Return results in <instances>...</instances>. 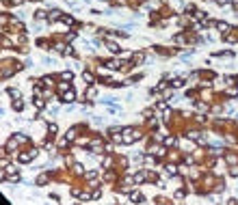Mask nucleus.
I'll list each match as a JSON object with an SVG mask.
<instances>
[{
	"label": "nucleus",
	"instance_id": "f257e3e1",
	"mask_svg": "<svg viewBox=\"0 0 238 205\" xmlns=\"http://www.w3.org/2000/svg\"><path fill=\"white\" fill-rule=\"evenodd\" d=\"M121 136H123V142H128V145H130V142H132V138H134V132H132V127H126Z\"/></svg>",
	"mask_w": 238,
	"mask_h": 205
},
{
	"label": "nucleus",
	"instance_id": "f03ea898",
	"mask_svg": "<svg viewBox=\"0 0 238 205\" xmlns=\"http://www.w3.org/2000/svg\"><path fill=\"white\" fill-rule=\"evenodd\" d=\"M58 17H63V13H61L58 9H54V11H50V13H48V20L50 22H56Z\"/></svg>",
	"mask_w": 238,
	"mask_h": 205
},
{
	"label": "nucleus",
	"instance_id": "7ed1b4c3",
	"mask_svg": "<svg viewBox=\"0 0 238 205\" xmlns=\"http://www.w3.org/2000/svg\"><path fill=\"white\" fill-rule=\"evenodd\" d=\"M74 97H76V95H74V91H72V89L63 91V102H74Z\"/></svg>",
	"mask_w": 238,
	"mask_h": 205
},
{
	"label": "nucleus",
	"instance_id": "20e7f679",
	"mask_svg": "<svg viewBox=\"0 0 238 205\" xmlns=\"http://www.w3.org/2000/svg\"><path fill=\"white\" fill-rule=\"evenodd\" d=\"M147 179V173H136V177H134V184H143V181H145Z\"/></svg>",
	"mask_w": 238,
	"mask_h": 205
},
{
	"label": "nucleus",
	"instance_id": "39448f33",
	"mask_svg": "<svg viewBox=\"0 0 238 205\" xmlns=\"http://www.w3.org/2000/svg\"><path fill=\"white\" fill-rule=\"evenodd\" d=\"M15 173H17V166H15V164H11V166H7V168H5V175H15Z\"/></svg>",
	"mask_w": 238,
	"mask_h": 205
},
{
	"label": "nucleus",
	"instance_id": "423d86ee",
	"mask_svg": "<svg viewBox=\"0 0 238 205\" xmlns=\"http://www.w3.org/2000/svg\"><path fill=\"white\" fill-rule=\"evenodd\" d=\"M72 78H74L72 71H61V80H63V82H69Z\"/></svg>",
	"mask_w": 238,
	"mask_h": 205
},
{
	"label": "nucleus",
	"instance_id": "0eeeda50",
	"mask_svg": "<svg viewBox=\"0 0 238 205\" xmlns=\"http://www.w3.org/2000/svg\"><path fill=\"white\" fill-rule=\"evenodd\" d=\"M106 45H108V50H111V52L121 54V50H119V45H117V43H113V41H111V43H106Z\"/></svg>",
	"mask_w": 238,
	"mask_h": 205
},
{
	"label": "nucleus",
	"instance_id": "6e6552de",
	"mask_svg": "<svg viewBox=\"0 0 238 205\" xmlns=\"http://www.w3.org/2000/svg\"><path fill=\"white\" fill-rule=\"evenodd\" d=\"M167 173H169V175H178V166L175 164H167Z\"/></svg>",
	"mask_w": 238,
	"mask_h": 205
},
{
	"label": "nucleus",
	"instance_id": "1a4fd4ad",
	"mask_svg": "<svg viewBox=\"0 0 238 205\" xmlns=\"http://www.w3.org/2000/svg\"><path fill=\"white\" fill-rule=\"evenodd\" d=\"M106 67H108V69H117V67H121V63H119V61H108Z\"/></svg>",
	"mask_w": 238,
	"mask_h": 205
},
{
	"label": "nucleus",
	"instance_id": "9d476101",
	"mask_svg": "<svg viewBox=\"0 0 238 205\" xmlns=\"http://www.w3.org/2000/svg\"><path fill=\"white\" fill-rule=\"evenodd\" d=\"M217 28H219L221 33H227V30H229V24H225V22H219V24H217Z\"/></svg>",
	"mask_w": 238,
	"mask_h": 205
},
{
	"label": "nucleus",
	"instance_id": "9b49d317",
	"mask_svg": "<svg viewBox=\"0 0 238 205\" xmlns=\"http://www.w3.org/2000/svg\"><path fill=\"white\" fill-rule=\"evenodd\" d=\"M76 132H78L76 127H74V130H69V132L65 134V138H67V140H74V138H76Z\"/></svg>",
	"mask_w": 238,
	"mask_h": 205
},
{
	"label": "nucleus",
	"instance_id": "f8f14e48",
	"mask_svg": "<svg viewBox=\"0 0 238 205\" xmlns=\"http://www.w3.org/2000/svg\"><path fill=\"white\" fill-rule=\"evenodd\" d=\"M61 20H63V22H65L67 26H72V24H74V17H72V15H63Z\"/></svg>",
	"mask_w": 238,
	"mask_h": 205
},
{
	"label": "nucleus",
	"instance_id": "ddd939ff",
	"mask_svg": "<svg viewBox=\"0 0 238 205\" xmlns=\"http://www.w3.org/2000/svg\"><path fill=\"white\" fill-rule=\"evenodd\" d=\"M130 201H143V196L139 192H130Z\"/></svg>",
	"mask_w": 238,
	"mask_h": 205
},
{
	"label": "nucleus",
	"instance_id": "4468645a",
	"mask_svg": "<svg viewBox=\"0 0 238 205\" xmlns=\"http://www.w3.org/2000/svg\"><path fill=\"white\" fill-rule=\"evenodd\" d=\"M13 108H15V110H17V112H19V110H22V108H24V102H22V99H17V102L13 104Z\"/></svg>",
	"mask_w": 238,
	"mask_h": 205
},
{
	"label": "nucleus",
	"instance_id": "2eb2a0df",
	"mask_svg": "<svg viewBox=\"0 0 238 205\" xmlns=\"http://www.w3.org/2000/svg\"><path fill=\"white\" fill-rule=\"evenodd\" d=\"M13 138H15V140H17V142H26V140H28V138H26L24 134H15Z\"/></svg>",
	"mask_w": 238,
	"mask_h": 205
},
{
	"label": "nucleus",
	"instance_id": "dca6fc26",
	"mask_svg": "<svg viewBox=\"0 0 238 205\" xmlns=\"http://www.w3.org/2000/svg\"><path fill=\"white\" fill-rule=\"evenodd\" d=\"M186 136H188V138H199L201 134H199V132H188V134H186Z\"/></svg>",
	"mask_w": 238,
	"mask_h": 205
},
{
	"label": "nucleus",
	"instance_id": "f3484780",
	"mask_svg": "<svg viewBox=\"0 0 238 205\" xmlns=\"http://www.w3.org/2000/svg\"><path fill=\"white\" fill-rule=\"evenodd\" d=\"M227 164H232V166L236 164V156H227Z\"/></svg>",
	"mask_w": 238,
	"mask_h": 205
},
{
	"label": "nucleus",
	"instance_id": "a211bd4d",
	"mask_svg": "<svg viewBox=\"0 0 238 205\" xmlns=\"http://www.w3.org/2000/svg\"><path fill=\"white\" fill-rule=\"evenodd\" d=\"M82 76H84V80H87V82H93V76H91V73H87V71H84Z\"/></svg>",
	"mask_w": 238,
	"mask_h": 205
},
{
	"label": "nucleus",
	"instance_id": "6ab92c4d",
	"mask_svg": "<svg viewBox=\"0 0 238 205\" xmlns=\"http://www.w3.org/2000/svg\"><path fill=\"white\" fill-rule=\"evenodd\" d=\"M35 104H37V108H44V99H41V97L35 99Z\"/></svg>",
	"mask_w": 238,
	"mask_h": 205
},
{
	"label": "nucleus",
	"instance_id": "aec40b11",
	"mask_svg": "<svg viewBox=\"0 0 238 205\" xmlns=\"http://www.w3.org/2000/svg\"><path fill=\"white\" fill-rule=\"evenodd\" d=\"M9 93H11V97H15V99H19V91H13V89H11V91H9Z\"/></svg>",
	"mask_w": 238,
	"mask_h": 205
},
{
	"label": "nucleus",
	"instance_id": "412c9836",
	"mask_svg": "<svg viewBox=\"0 0 238 205\" xmlns=\"http://www.w3.org/2000/svg\"><path fill=\"white\" fill-rule=\"evenodd\" d=\"M171 84H173V87H182V84H184V80H173Z\"/></svg>",
	"mask_w": 238,
	"mask_h": 205
},
{
	"label": "nucleus",
	"instance_id": "4be33fe9",
	"mask_svg": "<svg viewBox=\"0 0 238 205\" xmlns=\"http://www.w3.org/2000/svg\"><path fill=\"white\" fill-rule=\"evenodd\" d=\"M37 184H39V186H44V184H46V175H41V177H39V179H37Z\"/></svg>",
	"mask_w": 238,
	"mask_h": 205
},
{
	"label": "nucleus",
	"instance_id": "5701e85b",
	"mask_svg": "<svg viewBox=\"0 0 238 205\" xmlns=\"http://www.w3.org/2000/svg\"><path fill=\"white\" fill-rule=\"evenodd\" d=\"M229 173H232L234 177H238V168H236V166H234V168H232V171H229Z\"/></svg>",
	"mask_w": 238,
	"mask_h": 205
}]
</instances>
